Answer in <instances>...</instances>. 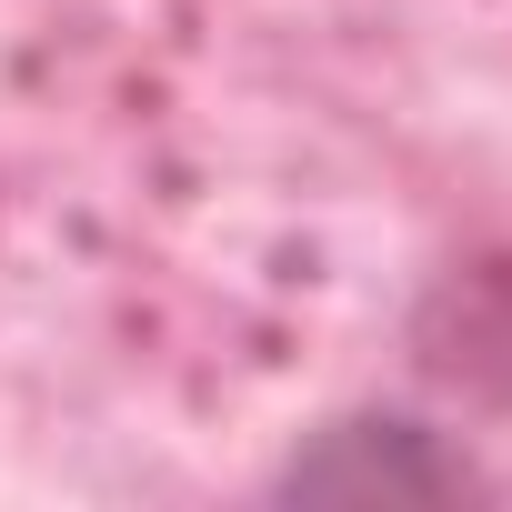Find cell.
Masks as SVG:
<instances>
[{"instance_id":"cell-1","label":"cell","mask_w":512,"mask_h":512,"mask_svg":"<svg viewBox=\"0 0 512 512\" xmlns=\"http://www.w3.org/2000/svg\"><path fill=\"white\" fill-rule=\"evenodd\" d=\"M492 472L432 432L422 412H332L322 432H302L282 462H272V492L282 502H462L482 492Z\"/></svg>"}]
</instances>
